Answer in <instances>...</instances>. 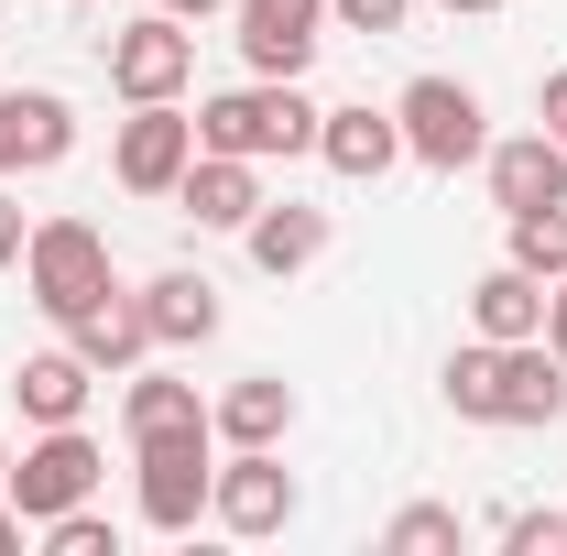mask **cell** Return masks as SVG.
Instances as JSON below:
<instances>
[{"label": "cell", "mask_w": 567, "mask_h": 556, "mask_svg": "<svg viewBox=\"0 0 567 556\" xmlns=\"http://www.w3.org/2000/svg\"><path fill=\"white\" fill-rule=\"evenodd\" d=\"M99 284H110V240H99L87 218H44V229L22 240V295H33L55 328H66V317L99 295Z\"/></svg>", "instance_id": "cell-5"}, {"label": "cell", "mask_w": 567, "mask_h": 556, "mask_svg": "<svg viewBox=\"0 0 567 556\" xmlns=\"http://www.w3.org/2000/svg\"><path fill=\"white\" fill-rule=\"evenodd\" d=\"M382 546L393 556H436V546H458V513H447V502H415V513H393Z\"/></svg>", "instance_id": "cell-24"}, {"label": "cell", "mask_w": 567, "mask_h": 556, "mask_svg": "<svg viewBox=\"0 0 567 556\" xmlns=\"http://www.w3.org/2000/svg\"><path fill=\"white\" fill-rule=\"evenodd\" d=\"M208 513L229 535H284L295 524V470H284L274 447H229L218 481H208Z\"/></svg>", "instance_id": "cell-8"}, {"label": "cell", "mask_w": 567, "mask_h": 556, "mask_svg": "<svg viewBox=\"0 0 567 556\" xmlns=\"http://www.w3.org/2000/svg\"><path fill=\"white\" fill-rule=\"evenodd\" d=\"M153 11H175V22H208L218 0H153Z\"/></svg>", "instance_id": "cell-32"}, {"label": "cell", "mask_w": 567, "mask_h": 556, "mask_svg": "<svg viewBox=\"0 0 567 556\" xmlns=\"http://www.w3.org/2000/svg\"><path fill=\"white\" fill-rule=\"evenodd\" d=\"M546 349H557V360H567V274L546 284Z\"/></svg>", "instance_id": "cell-30"}, {"label": "cell", "mask_w": 567, "mask_h": 556, "mask_svg": "<svg viewBox=\"0 0 567 556\" xmlns=\"http://www.w3.org/2000/svg\"><path fill=\"white\" fill-rule=\"evenodd\" d=\"M87 382H99V371H87L76 349H33V360L11 371V393H22L33 425H76V415H87Z\"/></svg>", "instance_id": "cell-17"}, {"label": "cell", "mask_w": 567, "mask_h": 556, "mask_svg": "<svg viewBox=\"0 0 567 556\" xmlns=\"http://www.w3.org/2000/svg\"><path fill=\"white\" fill-rule=\"evenodd\" d=\"M240 240H251V262H262V274H306V262L328 251V208H295V197L274 208V197H262Z\"/></svg>", "instance_id": "cell-18"}, {"label": "cell", "mask_w": 567, "mask_h": 556, "mask_svg": "<svg viewBox=\"0 0 567 556\" xmlns=\"http://www.w3.org/2000/svg\"><path fill=\"white\" fill-rule=\"evenodd\" d=\"M447 11H502V0H447Z\"/></svg>", "instance_id": "cell-33"}, {"label": "cell", "mask_w": 567, "mask_h": 556, "mask_svg": "<svg viewBox=\"0 0 567 556\" xmlns=\"http://www.w3.org/2000/svg\"><path fill=\"white\" fill-rule=\"evenodd\" d=\"M240 55H251V76H306L317 66V33H251L240 22Z\"/></svg>", "instance_id": "cell-23"}, {"label": "cell", "mask_w": 567, "mask_h": 556, "mask_svg": "<svg viewBox=\"0 0 567 556\" xmlns=\"http://www.w3.org/2000/svg\"><path fill=\"white\" fill-rule=\"evenodd\" d=\"M66 349L87 360V371H132L142 349H153V317H142V295L99 284V295H87V306L66 317Z\"/></svg>", "instance_id": "cell-12"}, {"label": "cell", "mask_w": 567, "mask_h": 556, "mask_svg": "<svg viewBox=\"0 0 567 556\" xmlns=\"http://www.w3.org/2000/svg\"><path fill=\"white\" fill-rule=\"evenodd\" d=\"M317 11H328V0H240L251 33H317Z\"/></svg>", "instance_id": "cell-25"}, {"label": "cell", "mask_w": 567, "mask_h": 556, "mask_svg": "<svg viewBox=\"0 0 567 556\" xmlns=\"http://www.w3.org/2000/svg\"><path fill=\"white\" fill-rule=\"evenodd\" d=\"M186 76H197V33H186L175 11L110 33V87H121V99H186Z\"/></svg>", "instance_id": "cell-9"}, {"label": "cell", "mask_w": 567, "mask_h": 556, "mask_svg": "<svg viewBox=\"0 0 567 556\" xmlns=\"http://www.w3.org/2000/svg\"><path fill=\"white\" fill-rule=\"evenodd\" d=\"M535 132H557V142H567V66L535 87Z\"/></svg>", "instance_id": "cell-28"}, {"label": "cell", "mask_w": 567, "mask_h": 556, "mask_svg": "<svg viewBox=\"0 0 567 556\" xmlns=\"http://www.w3.org/2000/svg\"><path fill=\"white\" fill-rule=\"evenodd\" d=\"M317 153H328V175L371 186V175L404 164V121L393 110H317Z\"/></svg>", "instance_id": "cell-14"}, {"label": "cell", "mask_w": 567, "mask_h": 556, "mask_svg": "<svg viewBox=\"0 0 567 556\" xmlns=\"http://www.w3.org/2000/svg\"><path fill=\"white\" fill-rule=\"evenodd\" d=\"M557 513H502V556H557Z\"/></svg>", "instance_id": "cell-26"}, {"label": "cell", "mask_w": 567, "mask_h": 556, "mask_svg": "<svg viewBox=\"0 0 567 556\" xmlns=\"http://www.w3.org/2000/svg\"><path fill=\"white\" fill-rule=\"evenodd\" d=\"M513 262L535 284H557L567 274V208H535V218H513Z\"/></svg>", "instance_id": "cell-21"}, {"label": "cell", "mask_w": 567, "mask_h": 556, "mask_svg": "<svg viewBox=\"0 0 567 556\" xmlns=\"http://www.w3.org/2000/svg\"><path fill=\"white\" fill-rule=\"evenodd\" d=\"M481 164H492V197H502V218L567 208V142H557V132H513V142H492Z\"/></svg>", "instance_id": "cell-10"}, {"label": "cell", "mask_w": 567, "mask_h": 556, "mask_svg": "<svg viewBox=\"0 0 567 556\" xmlns=\"http://www.w3.org/2000/svg\"><path fill=\"white\" fill-rule=\"evenodd\" d=\"M121 425H132V447H142V436H197V425H208V404H197V382L142 371L132 393H121Z\"/></svg>", "instance_id": "cell-20"}, {"label": "cell", "mask_w": 567, "mask_h": 556, "mask_svg": "<svg viewBox=\"0 0 567 556\" xmlns=\"http://www.w3.org/2000/svg\"><path fill=\"white\" fill-rule=\"evenodd\" d=\"M208 425L229 436V447H274L284 425H295V393H284L274 371H251V382H229V393L208 404Z\"/></svg>", "instance_id": "cell-19"}, {"label": "cell", "mask_w": 567, "mask_h": 556, "mask_svg": "<svg viewBox=\"0 0 567 556\" xmlns=\"http://www.w3.org/2000/svg\"><path fill=\"white\" fill-rule=\"evenodd\" d=\"M121 186L132 197H175V175L197 164V110H175V99H132V121H121Z\"/></svg>", "instance_id": "cell-6"}, {"label": "cell", "mask_w": 567, "mask_h": 556, "mask_svg": "<svg viewBox=\"0 0 567 556\" xmlns=\"http://www.w3.org/2000/svg\"><path fill=\"white\" fill-rule=\"evenodd\" d=\"M142 317H153V349H197V339H218V284L208 274H153Z\"/></svg>", "instance_id": "cell-15"}, {"label": "cell", "mask_w": 567, "mask_h": 556, "mask_svg": "<svg viewBox=\"0 0 567 556\" xmlns=\"http://www.w3.org/2000/svg\"><path fill=\"white\" fill-rule=\"evenodd\" d=\"M328 11H339L350 33H404V11H415V0H328Z\"/></svg>", "instance_id": "cell-27"}, {"label": "cell", "mask_w": 567, "mask_h": 556, "mask_svg": "<svg viewBox=\"0 0 567 556\" xmlns=\"http://www.w3.org/2000/svg\"><path fill=\"white\" fill-rule=\"evenodd\" d=\"M470 328H481V339H546V284L524 274V262L481 274L470 284Z\"/></svg>", "instance_id": "cell-16"}, {"label": "cell", "mask_w": 567, "mask_h": 556, "mask_svg": "<svg viewBox=\"0 0 567 556\" xmlns=\"http://www.w3.org/2000/svg\"><path fill=\"white\" fill-rule=\"evenodd\" d=\"M208 436H218V425H197V436H142V447H132V513L153 524V535H197L208 481H218Z\"/></svg>", "instance_id": "cell-3"}, {"label": "cell", "mask_w": 567, "mask_h": 556, "mask_svg": "<svg viewBox=\"0 0 567 556\" xmlns=\"http://www.w3.org/2000/svg\"><path fill=\"white\" fill-rule=\"evenodd\" d=\"M76 153V110L55 87H0V175H44V164H66Z\"/></svg>", "instance_id": "cell-11"}, {"label": "cell", "mask_w": 567, "mask_h": 556, "mask_svg": "<svg viewBox=\"0 0 567 556\" xmlns=\"http://www.w3.org/2000/svg\"><path fill=\"white\" fill-rule=\"evenodd\" d=\"M197 153H240V164H274V153H317V110L295 99V76H251V87H218V99H197Z\"/></svg>", "instance_id": "cell-2"}, {"label": "cell", "mask_w": 567, "mask_h": 556, "mask_svg": "<svg viewBox=\"0 0 567 556\" xmlns=\"http://www.w3.org/2000/svg\"><path fill=\"white\" fill-rule=\"evenodd\" d=\"M33 535H44V556H121V524H110V513H87V502L55 513V524H33Z\"/></svg>", "instance_id": "cell-22"}, {"label": "cell", "mask_w": 567, "mask_h": 556, "mask_svg": "<svg viewBox=\"0 0 567 556\" xmlns=\"http://www.w3.org/2000/svg\"><path fill=\"white\" fill-rule=\"evenodd\" d=\"M22 535H33V513H22V502H0V556H22Z\"/></svg>", "instance_id": "cell-31"}, {"label": "cell", "mask_w": 567, "mask_h": 556, "mask_svg": "<svg viewBox=\"0 0 567 556\" xmlns=\"http://www.w3.org/2000/svg\"><path fill=\"white\" fill-rule=\"evenodd\" d=\"M175 208L197 218V229H251V208H262V164H240V153H197V164L175 175Z\"/></svg>", "instance_id": "cell-13"}, {"label": "cell", "mask_w": 567, "mask_h": 556, "mask_svg": "<svg viewBox=\"0 0 567 556\" xmlns=\"http://www.w3.org/2000/svg\"><path fill=\"white\" fill-rule=\"evenodd\" d=\"M99 470H110V459H99V447H87L76 425H44V436L22 447V470H11L0 491H11V502H22L33 524H55V513H76V502L99 491Z\"/></svg>", "instance_id": "cell-7"}, {"label": "cell", "mask_w": 567, "mask_h": 556, "mask_svg": "<svg viewBox=\"0 0 567 556\" xmlns=\"http://www.w3.org/2000/svg\"><path fill=\"white\" fill-rule=\"evenodd\" d=\"M393 121H404V153L436 164V175H458V164H481V153H492L481 87H458V76H415V87L393 99Z\"/></svg>", "instance_id": "cell-4"}, {"label": "cell", "mask_w": 567, "mask_h": 556, "mask_svg": "<svg viewBox=\"0 0 567 556\" xmlns=\"http://www.w3.org/2000/svg\"><path fill=\"white\" fill-rule=\"evenodd\" d=\"M557 535H567V513H557Z\"/></svg>", "instance_id": "cell-35"}, {"label": "cell", "mask_w": 567, "mask_h": 556, "mask_svg": "<svg viewBox=\"0 0 567 556\" xmlns=\"http://www.w3.org/2000/svg\"><path fill=\"white\" fill-rule=\"evenodd\" d=\"M447 404L470 425H557L567 415V360L546 339H481L447 360Z\"/></svg>", "instance_id": "cell-1"}, {"label": "cell", "mask_w": 567, "mask_h": 556, "mask_svg": "<svg viewBox=\"0 0 567 556\" xmlns=\"http://www.w3.org/2000/svg\"><path fill=\"white\" fill-rule=\"evenodd\" d=\"M22 240H33V218H22V208H11V197H0V274L22 262Z\"/></svg>", "instance_id": "cell-29"}, {"label": "cell", "mask_w": 567, "mask_h": 556, "mask_svg": "<svg viewBox=\"0 0 567 556\" xmlns=\"http://www.w3.org/2000/svg\"><path fill=\"white\" fill-rule=\"evenodd\" d=\"M0 481H11V447H0Z\"/></svg>", "instance_id": "cell-34"}]
</instances>
